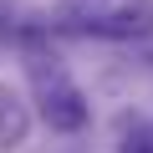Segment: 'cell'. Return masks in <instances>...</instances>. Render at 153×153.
<instances>
[{"mask_svg": "<svg viewBox=\"0 0 153 153\" xmlns=\"http://www.w3.org/2000/svg\"><path fill=\"white\" fill-rule=\"evenodd\" d=\"M102 5H107V0H61V5H56V21L61 26H82V21L102 16Z\"/></svg>", "mask_w": 153, "mask_h": 153, "instance_id": "4", "label": "cell"}, {"mask_svg": "<svg viewBox=\"0 0 153 153\" xmlns=\"http://www.w3.org/2000/svg\"><path fill=\"white\" fill-rule=\"evenodd\" d=\"M31 71H36V97H41V117H46V128H51V133H76V128H87V97L76 92L61 71L46 76L41 61H36Z\"/></svg>", "mask_w": 153, "mask_h": 153, "instance_id": "1", "label": "cell"}, {"mask_svg": "<svg viewBox=\"0 0 153 153\" xmlns=\"http://www.w3.org/2000/svg\"><path fill=\"white\" fill-rule=\"evenodd\" d=\"M31 133V107L16 87H0V148H21Z\"/></svg>", "mask_w": 153, "mask_h": 153, "instance_id": "3", "label": "cell"}, {"mask_svg": "<svg viewBox=\"0 0 153 153\" xmlns=\"http://www.w3.org/2000/svg\"><path fill=\"white\" fill-rule=\"evenodd\" d=\"M117 153H153V128H138V123H133V128L123 133V148H117Z\"/></svg>", "mask_w": 153, "mask_h": 153, "instance_id": "5", "label": "cell"}, {"mask_svg": "<svg viewBox=\"0 0 153 153\" xmlns=\"http://www.w3.org/2000/svg\"><path fill=\"white\" fill-rule=\"evenodd\" d=\"M76 31H87V36H112V41L153 36V0H128V5H117L112 16H92V21H82Z\"/></svg>", "mask_w": 153, "mask_h": 153, "instance_id": "2", "label": "cell"}]
</instances>
